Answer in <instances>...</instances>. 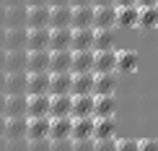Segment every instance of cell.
Instances as JSON below:
<instances>
[{
  "instance_id": "cell-10",
  "label": "cell",
  "mask_w": 158,
  "mask_h": 151,
  "mask_svg": "<svg viewBox=\"0 0 158 151\" xmlns=\"http://www.w3.org/2000/svg\"><path fill=\"white\" fill-rule=\"evenodd\" d=\"M70 107H73V96L62 94V96H49V112L47 117L55 120V117H70Z\"/></svg>"
},
{
  "instance_id": "cell-49",
  "label": "cell",
  "mask_w": 158,
  "mask_h": 151,
  "mask_svg": "<svg viewBox=\"0 0 158 151\" xmlns=\"http://www.w3.org/2000/svg\"><path fill=\"white\" fill-rule=\"evenodd\" d=\"M0 50H5V29H0Z\"/></svg>"
},
{
  "instance_id": "cell-34",
  "label": "cell",
  "mask_w": 158,
  "mask_h": 151,
  "mask_svg": "<svg viewBox=\"0 0 158 151\" xmlns=\"http://www.w3.org/2000/svg\"><path fill=\"white\" fill-rule=\"evenodd\" d=\"M117 149V138H94V151H114Z\"/></svg>"
},
{
  "instance_id": "cell-28",
  "label": "cell",
  "mask_w": 158,
  "mask_h": 151,
  "mask_svg": "<svg viewBox=\"0 0 158 151\" xmlns=\"http://www.w3.org/2000/svg\"><path fill=\"white\" fill-rule=\"evenodd\" d=\"M114 109H117L114 94H109V96H94V117H114Z\"/></svg>"
},
{
  "instance_id": "cell-36",
  "label": "cell",
  "mask_w": 158,
  "mask_h": 151,
  "mask_svg": "<svg viewBox=\"0 0 158 151\" xmlns=\"http://www.w3.org/2000/svg\"><path fill=\"white\" fill-rule=\"evenodd\" d=\"M26 151H49V138H39V141H26Z\"/></svg>"
},
{
  "instance_id": "cell-26",
  "label": "cell",
  "mask_w": 158,
  "mask_h": 151,
  "mask_svg": "<svg viewBox=\"0 0 158 151\" xmlns=\"http://www.w3.org/2000/svg\"><path fill=\"white\" fill-rule=\"evenodd\" d=\"M5 73H26V50L5 52Z\"/></svg>"
},
{
  "instance_id": "cell-38",
  "label": "cell",
  "mask_w": 158,
  "mask_h": 151,
  "mask_svg": "<svg viewBox=\"0 0 158 151\" xmlns=\"http://www.w3.org/2000/svg\"><path fill=\"white\" fill-rule=\"evenodd\" d=\"M137 151H158V141L156 138H140L137 141Z\"/></svg>"
},
{
  "instance_id": "cell-41",
  "label": "cell",
  "mask_w": 158,
  "mask_h": 151,
  "mask_svg": "<svg viewBox=\"0 0 158 151\" xmlns=\"http://www.w3.org/2000/svg\"><path fill=\"white\" fill-rule=\"evenodd\" d=\"M140 8H158V0H137Z\"/></svg>"
},
{
  "instance_id": "cell-48",
  "label": "cell",
  "mask_w": 158,
  "mask_h": 151,
  "mask_svg": "<svg viewBox=\"0 0 158 151\" xmlns=\"http://www.w3.org/2000/svg\"><path fill=\"white\" fill-rule=\"evenodd\" d=\"M49 5H70V0H49Z\"/></svg>"
},
{
  "instance_id": "cell-29",
  "label": "cell",
  "mask_w": 158,
  "mask_h": 151,
  "mask_svg": "<svg viewBox=\"0 0 158 151\" xmlns=\"http://www.w3.org/2000/svg\"><path fill=\"white\" fill-rule=\"evenodd\" d=\"M73 141L81 138H94V117H75L73 120V133H70Z\"/></svg>"
},
{
  "instance_id": "cell-47",
  "label": "cell",
  "mask_w": 158,
  "mask_h": 151,
  "mask_svg": "<svg viewBox=\"0 0 158 151\" xmlns=\"http://www.w3.org/2000/svg\"><path fill=\"white\" fill-rule=\"evenodd\" d=\"M94 5H114V0H94Z\"/></svg>"
},
{
  "instance_id": "cell-31",
  "label": "cell",
  "mask_w": 158,
  "mask_h": 151,
  "mask_svg": "<svg viewBox=\"0 0 158 151\" xmlns=\"http://www.w3.org/2000/svg\"><path fill=\"white\" fill-rule=\"evenodd\" d=\"M5 96L10 94H26V73H5Z\"/></svg>"
},
{
  "instance_id": "cell-14",
  "label": "cell",
  "mask_w": 158,
  "mask_h": 151,
  "mask_svg": "<svg viewBox=\"0 0 158 151\" xmlns=\"http://www.w3.org/2000/svg\"><path fill=\"white\" fill-rule=\"evenodd\" d=\"M3 117H26V94H10V96H5Z\"/></svg>"
},
{
  "instance_id": "cell-8",
  "label": "cell",
  "mask_w": 158,
  "mask_h": 151,
  "mask_svg": "<svg viewBox=\"0 0 158 151\" xmlns=\"http://www.w3.org/2000/svg\"><path fill=\"white\" fill-rule=\"evenodd\" d=\"M94 73H117V50L94 52Z\"/></svg>"
},
{
  "instance_id": "cell-32",
  "label": "cell",
  "mask_w": 158,
  "mask_h": 151,
  "mask_svg": "<svg viewBox=\"0 0 158 151\" xmlns=\"http://www.w3.org/2000/svg\"><path fill=\"white\" fill-rule=\"evenodd\" d=\"M26 50V29H5V52Z\"/></svg>"
},
{
  "instance_id": "cell-5",
  "label": "cell",
  "mask_w": 158,
  "mask_h": 151,
  "mask_svg": "<svg viewBox=\"0 0 158 151\" xmlns=\"http://www.w3.org/2000/svg\"><path fill=\"white\" fill-rule=\"evenodd\" d=\"M49 50V29H26V52Z\"/></svg>"
},
{
  "instance_id": "cell-22",
  "label": "cell",
  "mask_w": 158,
  "mask_h": 151,
  "mask_svg": "<svg viewBox=\"0 0 158 151\" xmlns=\"http://www.w3.org/2000/svg\"><path fill=\"white\" fill-rule=\"evenodd\" d=\"M70 63H73V52H49V73H70Z\"/></svg>"
},
{
  "instance_id": "cell-2",
  "label": "cell",
  "mask_w": 158,
  "mask_h": 151,
  "mask_svg": "<svg viewBox=\"0 0 158 151\" xmlns=\"http://www.w3.org/2000/svg\"><path fill=\"white\" fill-rule=\"evenodd\" d=\"M94 29H117V5H94Z\"/></svg>"
},
{
  "instance_id": "cell-25",
  "label": "cell",
  "mask_w": 158,
  "mask_h": 151,
  "mask_svg": "<svg viewBox=\"0 0 158 151\" xmlns=\"http://www.w3.org/2000/svg\"><path fill=\"white\" fill-rule=\"evenodd\" d=\"M70 73H94V50H88V52H73Z\"/></svg>"
},
{
  "instance_id": "cell-7",
  "label": "cell",
  "mask_w": 158,
  "mask_h": 151,
  "mask_svg": "<svg viewBox=\"0 0 158 151\" xmlns=\"http://www.w3.org/2000/svg\"><path fill=\"white\" fill-rule=\"evenodd\" d=\"M26 73H49V50L26 52Z\"/></svg>"
},
{
  "instance_id": "cell-24",
  "label": "cell",
  "mask_w": 158,
  "mask_h": 151,
  "mask_svg": "<svg viewBox=\"0 0 158 151\" xmlns=\"http://www.w3.org/2000/svg\"><path fill=\"white\" fill-rule=\"evenodd\" d=\"M137 13H140V5L117 8V29H137Z\"/></svg>"
},
{
  "instance_id": "cell-46",
  "label": "cell",
  "mask_w": 158,
  "mask_h": 151,
  "mask_svg": "<svg viewBox=\"0 0 158 151\" xmlns=\"http://www.w3.org/2000/svg\"><path fill=\"white\" fill-rule=\"evenodd\" d=\"M26 5H49V0H26Z\"/></svg>"
},
{
  "instance_id": "cell-17",
  "label": "cell",
  "mask_w": 158,
  "mask_h": 151,
  "mask_svg": "<svg viewBox=\"0 0 158 151\" xmlns=\"http://www.w3.org/2000/svg\"><path fill=\"white\" fill-rule=\"evenodd\" d=\"M106 50H117L114 29H94V52H106Z\"/></svg>"
},
{
  "instance_id": "cell-45",
  "label": "cell",
  "mask_w": 158,
  "mask_h": 151,
  "mask_svg": "<svg viewBox=\"0 0 158 151\" xmlns=\"http://www.w3.org/2000/svg\"><path fill=\"white\" fill-rule=\"evenodd\" d=\"M0 29H5V5H0Z\"/></svg>"
},
{
  "instance_id": "cell-6",
  "label": "cell",
  "mask_w": 158,
  "mask_h": 151,
  "mask_svg": "<svg viewBox=\"0 0 158 151\" xmlns=\"http://www.w3.org/2000/svg\"><path fill=\"white\" fill-rule=\"evenodd\" d=\"M47 112H49V94L26 96V117H47Z\"/></svg>"
},
{
  "instance_id": "cell-52",
  "label": "cell",
  "mask_w": 158,
  "mask_h": 151,
  "mask_svg": "<svg viewBox=\"0 0 158 151\" xmlns=\"http://www.w3.org/2000/svg\"><path fill=\"white\" fill-rule=\"evenodd\" d=\"M21 3L26 5V0H8V5H21Z\"/></svg>"
},
{
  "instance_id": "cell-15",
  "label": "cell",
  "mask_w": 158,
  "mask_h": 151,
  "mask_svg": "<svg viewBox=\"0 0 158 151\" xmlns=\"http://www.w3.org/2000/svg\"><path fill=\"white\" fill-rule=\"evenodd\" d=\"M70 133H73V117H55V120H49V141L70 138Z\"/></svg>"
},
{
  "instance_id": "cell-35",
  "label": "cell",
  "mask_w": 158,
  "mask_h": 151,
  "mask_svg": "<svg viewBox=\"0 0 158 151\" xmlns=\"http://www.w3.org/2000/svg\"><path fill=\"white\" fill-rule=\"evenodd\" d=\"M49 151H73V138H62V141H49Z\"/></svg>"
},
{
  "instance_id": "cell-18",
  "label": "cell",
  "mask_w": 158,
  "mask_h": 151,
  "mask_svg": "<svg viewBox=\"0 0 158 151\" xmlns=\"http://www.w3.org/2000/svg\"><path fill=\"white\" fill-rule=\"evenodd\" d=\"M5 29H26V5H5Z\"/></svg>"
},
{
  "instance_id": "cell-21",
  "label": "cell",
  "mask_w": 158,
  "mask_h": 151,
  "mask_svg": "<svg viewBox=\"0 0 158 151\" xmlns=\"http://www.w3.org/2000/svg\"><path fill=\"white\" fill-rule=\"evenodd\" d=\"M73 29H49V52H62L70 50Z\"/></svg>"
},
{
  "instance_id": "cell-39",
  "label": "cell",
  "mask_w": 158,
  "mask_h": 151,
  "mask_svg": "<svg viewBox=\"0 0 158 151\" xmlns=\"http://www.w3.org/2000/svg\"><path fill=\"white\" fill-rule=\"evenodd\" d=\"M73 151H94V138H81V141H73Z\"/></svg>"
},
{
  "instance_id": "cell-9",
  "label": "cell",
  "mask_w": 158,
  "mask_h": 151,
  "mask_svg": "<svg viewBox=\"0 0 158 151\" xmlns=\"http://www.w3.org/2000/svg\"><path fill=\"white\" fill-rule=\"evenodd\" d=\"M117 91V73H94V96H109Z\"/></svg>"
},
{
  "instance_id": "cell-16",
  "label": "cell",
  "mask_w": 158,
  "mask_h": 151,
  "mask_svg": "<svg viewBox=\"0 0 158 151\" xmlns=\"http://www.w3.org/2000/svg\"><path fill=\"white\" fill-rule=\"evenodd\" d=\"M70 29H94V5H78V8H73Z\"/></svg>"
},
{
  "instance_id": "cell-51",
  "label": "cell",
  "mask_w": 158,
  "mask_h": 151,
  "mask_svg": "<svg viewBox=\"0 0 158 151\" xmlns=\"http://www.w3.org/2000/svg\"><path fill=\"white\" fill-rule=\"evenodd\" d=\"M3 104H5V94H0V117H3Z\"/></svg>"
},
{
  "instance_id": "cell-11",
  "label": "cell",
  "mask_w": 158,
  "mask_h": 151,
  "mask_svg": "<svg viewBox=\"0 0 158 151\" xmlns=\"http://www.w3.org/2000/svg\"><path fill=\"white\" fill-rule=\"evenodd\" d=\"M70 86H73V73H49V96L70 94Z\"/></svg>"
},
{
  "instance_id": "cell-50",
  "label": "cell",
  "mask_w": 158,
  "mask_h": 151,
  "mask_svg": "<svg viewBox=\"0 0 158 151\" xmlns=\"http://www.w3.org/2000/svg\"><path fill=\"white\" fill-rule=\"evenodd\" d=\"M3 89H5V73H0V94H3Z\"/></svg>"
},
{
  "instance_id": "cell-44",
  "label": "cell",
  "mask_w": 158,
  "mask_h": 151,
  "mask_svg": "<svg viewBox=\"0 0 158 151\" xmlns=\"http://www.w3.org/2000/svg\"><path fill=\"white\" fill-rule=\"evenodd\" d=\"M0 73H5V50H0Z\"/></svg>"
},
{
  "instance_id": "cell-40",
  "label": "cell",
  "mask_w": 158,
  "mask_h": 151,
  "mask_svg": "<svg viewBox=\"0 0 158 151\" xmlns=\"http://www.w3.org/2000/svg\"><path fill=\"white\" fill-rule=\"evenodd\" d=\"M8 151H26V138H21V141H8Z\"/></svg>"
},
{
  "instance_id": "cell-27",
  "label": "cell",
  "mask_w": 158,
  "mask_h": 151,
  "mask_svg": "<svg viewBox=\"0 0 158 151\" xmlns=\"http://www.w3.org/2000/svg\"><path fill=\"white\" fill-rule=\"evenodd\" d=\"M137 70V52L117 50V73H135Z\"/></svg>"
},
{
  "instance_id": "cell-33",
  "label": "cell",
  "mask_w": 158,
  "mask_h": 151,
  "mask_svg": "<svg viewBox=\"0 0 158 151\" xmlns=\"http://www.w3.org/2000/svg\"><path fill=\"white\" fill-rule=\"evenodd\" d=\"M137 26L140 29H158V8H140Z\"/></svg>"
},
{
  "instance_id": "cell-43",
  "label": "cell",
  "mask_w": 158,
  "mask_h": 151,
  "mask_svg": "<svg viewBox=\"0 0 158 151\" xmlns=\"http://www.w3.org/2000/svg\"><path fill=\"white\" fill-rule=\"evenodd\" d=\"M70 5L78 8V5H94V0H70Z\"/></svg>"
},
{
  "instance_id": "cell-1",
  "label": "cell",
  "mask_w": 158,
  "mask_h": 151,
  "mask_svg": "<svg viewBox=\"0 0 158 151\" xmlns=\"http://www.w3.org/2000/svg\"><path fill=\"white\" fill-rule=\"evenodd\" d=\"M26 29H49V5H26Z\"/></svg>"
},
{
  "instance_id": "cell-3",
  "label": "cell",
  "mask_w": 158,
  "mask_h": 151,
  "mask_svg": "<svg viewBox=\"0 0 158 151\" xmlns=\"http://www.w3.org/2000/svg\"><path fill=\"white\" fill-rule=\"evenodd\" d=\"M73 5H49V29H70Z\"/></svg>"
},
{
  "instance_id": "cell-13",
  "label": "cell",
  "mask_w": 158,
  "mask_h": 151,
  "mask_svg": "<svg viewBox=\"0 0 158 151\" xmlns=\"http://www.w3.org/2000/svg\"><path fill=\"white\" fill-rule=\"evenodd\" d=\"M3 138L5 141H21V138H26V117H5Z\"/></svg>"
},
{
  "instance_id": "cell-53",
  "label": "cell",
  "mask_w": 158,
  "mask_h": 151,
  "mask_svg": "<svg viewBox=\"0 0 158 151\" xmlns=\"http://www.w3.org/2000/svg\"><path fill=\"white\" fill-rule=\"evenodd\" d=\"M3 128H5V117H0V138H3Z\"/></svg>"
},
{
  "instance_id": "cell-23",
  "label": "cell",
  "mask_w": 158,
  "mask_h": 151,
  "mask_svg": "<svg viewBox=\"0 0 158 151\" xmlns=\"http://www.w3.org/2000/svg\"><path fill=\"white\" fill-rule=\"evenodd\" d=\"M73 96H85L94 94V73H73V86H70Z\"/></svg>"
},
{
  "instance_id": "cell-20",
  "label": "cell",
  "mask_w": 158,
  "mask_h": 151,
  "mask_svg": "<svg viewBox=\"0 0 158 151\" xmlns=\"http://www.w3.org/2000/svg\"><path fill=\"white\" fill-rule=\"evenodd\" d=\"M73 96V94H70ZM70 117H94V94L85 96H73V107H70Z\"/></svg>"
},
{
  "instance_id": "cell-37",
  "label": "cell",
  "mask_w": 158,
  "mask_h": 151,
  "mask_svg": "<svg viewBox=\"0 0 158 151\" xmlns=\"http://www.w3.org/2000/svg\"><path fill=\"white\" fill-rule=\"evenodd\" d=\"M114 151H137V141L135 138H117Z\"/></svg>"
},
{
  "instance_id": "cell-42",
  "label": "cell",
  "mask_w": 158,
  "mask_h": 151,
  "mask_svg": "<svg viewBox=\"0 0 158 151\" xmlns=\"http://www.w3.org/2000/svg\"><path fill=\"white\" fill-rule=\"evenodd\" d=\"M117 8H127V5H137V0H114Z\"/></svg>"
},
{
  "instance_id": "cell-30",
  "label": "cell",
  "mask_w": 158,
  "mask_h": 151,
  "mask_svg": "<svg viewBox=\"0 0 158 151\" xmlns=\"http://www.w3.org/2000/svg\"><path fill=\"white\" fill-rule=\"evenodd\" d=\"M117 122L114 117H94V138H114Z\"/></svg>"
},
{
  "instance_id": "cell-12",
  "label": "cell",
  "mask_w": 158,
  "mask_h": 151,
  "mask_svg": "<svg viewBox=\"0 0 158 151\" xmlns=\"http://www.w3.org/2000/svg\"><path fill=\"white\" fill-rule=\"evenodd\" d=\"M94 50V29H73L70 52H88Z\"/></svg>"
},
{
  "instance_id": "cell-4",
  "label": "cell",
  "mask_w": 158,
  "mask_h": 151,
  "mask_svg": "<svg viewBox=\"0 0 158 151\" xmlns=\"http://www.w3.org/2000/svg\"><path fill=\"white\" fill-rule=\"evenodd\" d=\"M49 138V117H26V141Z\"/></svg>"
},
{
  "instance_id": "cell-19",
  "label": "cell",
  "mask_w": 158,
  "mask_h": 151,
  "mask_svg": "<svg viewBox=\"0 0 158 151\" xmlns=\"http://www.w3.org/2000/svg\"><path fill=\"white\" fill-rule=\"evenodd\" d=\"M49 91V73H26V96L47 94Z\"/></svg>"
}]
</instances>
